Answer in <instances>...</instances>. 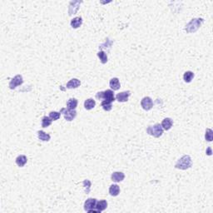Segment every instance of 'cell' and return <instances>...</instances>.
<instances>
[{
  "label": "cell",
  "mask_w": 213,
  "mask_h": 213,
  "mask_svg": "<svg viewBox=\"0 0 213 213\" xmlns=\"http://www.w3.org/2000/svg\"><path fill=\"white\" fill-rule=\"evenodd\" d=\"M192 165L191 158L189 155H184L182 158H180L177 161V163H176L175 167L177 169L181 170H186L188 168H190Z\"/></svg>",
  "instance_id": "cell-1"
},
{
  "label": "cell",
  "mask_w": 213,
  "mask_h": 213,
  "mask_svg": "<svg viewBox=\"0 0 213 213\" xmlns=\"http://www.w3.org/2000/svg\"><path fill=\"white\" fill-rule=\"evenodd\" d=\"M202 23H203V19H191V22H189L186 24L185 30L188 33H194V32L198 30V28L201 27Z\"/></svg>",
  "instance_id": "cell-2"
},
{
  "label": "cell",
  "mask_w": 213,
  "mask_h": 213,
  "mask_svg": "<svg viewBox=\"0 0 213 213\" xmlns=\"http://www.w3.org/2000/svg\"><path fill=\"white\" fill-rule=\"evenodd\" d=\"M96 98L98 100H106L109 102L115 101V97H114V93L112 90L108 89L103 92H98L96 94Z\"/></svg>",
  "instance_id": "cell-3"
},
{
  "label": "cell",
  "mask_w": 213,
  "mask_h": 213,
  "mask_svg": "<svg viewBox=\"0 0 213 213\" xmlns=\"http://www.w3.org/2000/svg\"><path fill=\"white\" fill-rule=\"evenodd\" d=\"M147 132L149 135L153 136L154 137H160L163 135V128L161 124L157 123L153 126H149L147 128Z\"/></svg>",
  "instance_id": "cell-4"
},
{
  "label": "cell",
  "mask_w": 213,
  "mask_h": 213,
  "mask_svg": "<svg viewBox=\"0 0 213 213\" xmlns=\"http://www.w3.org/2000/svg\"><path fill=\"white\" fill-rule=\"evenodd\" d=\"M60 113H62V115L64 116V118L68 122L73 121L77 117V112L76 110H73V109H69L66 108H62L60 111Z\"/></svg>",
  "instance_id": "cell-5"
},
{
  "label": "cell",
  "mask_w": 213,
  "mask_h": 213,
  "mask_svg": "<svg viewBox=\"0 0 213 213\" xmlns=\"http://www.w3.org/2000/svg\"><path fill=\"white\" fill-rule=\"evenodd\" d=\"M23 82V77H22V75H19H19H16L15 77L10 81L9 84H8V87H9L10 89H15L18 86L22 85Z\"/></svg>",
  "instance_id": "cell-6"
},
{
  "label": "cell",
  "mask_w": 213,
  "mask_h": 213,
  "mask_svg": "<svg viewBox=\"0 0 213 213\" xmlns=\"http://www.w3.org/2000/svg\"><path fill=\"white\" fill-rule=\"evenodd\" d=\"M141 106L142 108L146 110V111H149L153 107V102L151 100V97H145L142 99L141 101Z\"/></svg>",
  "instance_id": "cell-7"
},
{
  "label": "cell",
  "mask_w": 213,
  "mask_h": 213,
  "mask_svg": "<svg viewBox=\"0 0 213 213\" xmlns=\"http://www.w3.org/2000/svg\"><path fill=\"white\" fill-rule=\"evenodd\" d=\"M97 199L95 198H88L84 203V210L86 212H89L90 210L95 209L97 204Z\"/></svg>",
  "instance_id": "cell-8"
},
{
  "label": "cell",
  "mask_w": 213,
  "mask_h": 213,
  "mask_svg": "<svg viewBox=\"0 0 213 213\" xmlns=\"http://www.w3.org/2000/svg\"><path fill=\"white\" fill-rule=\"evenodd\" d=\"M81 4L82 1H73V2H71V3H70L68 14H69V15L75 14L78 10V8H79V5Z\"/></svg>",
  "instance_id": "cell-9"
},
{
  "label": "cell",
  "mask_w": 213,
  "mask_h": 213,
  "mask_svg": "<svg viewBox=\"0 0 213 213\" xmlns=\"http://www.w3.org/2000/svg\"><path fill=\"white\" fill-rule=\"evenodd\" d=\"M131 95V93L129 91H126V92H122L117 94L116 99L120 102H125L128 100V97Z\"/></svg>",
  "instance_id": "cell-10"
},
{
  "label": "cell",
  "mask_w": 213,
  "mask_h": 213,
  "mask_svg": "<svg viewBox=\"0 0 213 213\" xmlns=\"http://www.w3.org/2000/svg\"><path fill=\"white\" fill-rule=\"evenodd\" d=\"M125 178V175L121 171H116V172H113L111 177L112 182H120L122 181H123Z\"/></svg>",
  "instance_id": "cell-11"
},
{
  "label": "cell",
  "mask_w": 213,
  "mask_h": 213,
  "mask_svg": "<svg viewBox=\"0 0 213 213\" xmlns=\"http://www.w3.org/2000/svg\"><path fill=\"white\" fill-rule=\"evenodd\" d=\"M81 85V82L77 78H73L71 79L68 83H67V88L68 89H73V88H77L79 86Z\"/></svg>",
  "instance_id": "cell-12"
},
{
  "label": "cell",
  "mask_w": 213,
  "mask_h": 213,
  "mask_svg": "<svg viewBox=\"0 0 213 213\" xmlns=\"http://www.w3.org/2000/svg\"><path fill=\"white\" fill-rule=\"evenodd\" d=\"M109 85H110V88L113 91H117V90H118L121 88L120 82H119V79L117 78H112L110 80V82H109Z\"/></svg>",
  "instance_id": "cell-13"
},
{
  "label": "cell",
  "mask_w": 213,
  "mask_h": 213,
  "mask_svg": "<svg viewBox=\"0 0 213 213\" xmlns=\"http://www.w3.org/2000/svg\"><path fill=\"white\" fill-rule=\"evenodd\" d=\"M172 125H173V122L169 117L165 118L163 121V122H162V127H163V130H166V131L170 130L171 127H172Z\"/></svg>",
  "instance_id": "cell-14"
},
{
  "label": "cell",
  "mask_w": 213,
  "mask_h": 213,
  "mask_svg": "<svg viewBox=\"0 0 213 213\" xmlns=\"http://www.w3.org/2000/svg\"><path fill=\"white\" fill-rule=\"evenodd\" d=\"M15 162H16V164H17L19 167H24V166H25V164H26L27 162V157H26V156H24V155L19 156V157L16 158Z\"/></svg>",
  "instance_id": "cell-15"
},
{
  "label": "cell",
  "mask_w": 213,
  "mask_h": 213,
  "mask_svg": "<svg viewBox=\"0 0 213 213\" xmlns=\"http://www.w3.org/2000/svg\"><path fill=\"white\" fill-rule=\"evenodd\" d=\"M120 192V187L117 184H113L109 187V193L112 197H117Z\"/></svg>",
  "instance_id": "cell-16"
},
{
  "label": "cell",
  "mask_w": 213,
  "mask_h": 213,
  "mask_svg": "<svg viewBox=\"0 0 213 213\" xmlns=\"http://www.w3.org/2000/svg\"><path fill=\"white\" fill-rule=\"evenodd\" d=\"M82 23V19L81 17H76L73 19L71 20V27L73 28H78Z\"/></svg>",
  "instance_id": "cell-17"
},
{
  "label": "cell",
  "mask_w": 213,
  "mask_h": 213,
  "mask_svg": "<svg viewBox=\"0 0 213 213\" xmlns=\"http://www.w3.org/2000/svg\"><path fill=\"white\" fill-rule=\"evenodd\" d=\"M107 207H108V202H107V201L102 200V201L97 202V204H96V209H97L99 212H102V211H104Z\"/></svg>",
  "instance_id": "cell-18"
},
{
  "label": "cell",
  "mask_w": 213,
  "mask_h": 213,
  "mask_svg": "<svg viewBox=\"0 0 213 213\" xmlns=\"http://www.w3.org/2000/svg\"><path fill=\"white\" fill-rule=\"evenodd\" d=\"M95 106H96V102L95 100H93V98H88L84 102V108L87 110H91V109L94 108Z\"/></svg>",
  "instance_id": "cell-19"
},
{
  "label": "cell",
  "mask_w": 213,
  "mask_h": 213,
  "mask_svg": "<svg viewBox=\"0 0 213 213\" xmlns=\"http://www.w3.org/2000/svg\"><path fill=\"white\" fill-rule=\"evenodd\" d=\"M38 137H39V139L43 141V142H48L51 138L50 135L46 133L45 132H43V131H39L38 132Z\"/></svg>",
  "instance_id": "cell-20"
},
{
  "label": "cell",
  "mask_w": 213,
  "mask_h": 213,
  "mask_svg": "<svg viewBox=\"0 0 213 213\" xmlns=\"http://www.w3.org/2000/svg\"><path fill=\"white\" fill-rule=\"evenodd\" d=\"M78 106V100L75 98H70L68 101L67 102V108L69 109L75 110Z\"/></svg>",
  "instance_id": "cell-21"
},
{
  "label": "cell",
  "mask_w": 213,
  "mask_h": 213,
  "mask_svg": "<svg viewBox=\"0 0 213 213\" xmlns=\"http://www.w3.org/2000/svg\"><path fill=\"white\" fill-rule=\"evenodd\" d=\"M102 108H103V110H105V111H107V112H109V111H111L112 108V102H109V101H106V100H103V101L102 102Z\"/></svg>",
  "instance_id": "cell-22"
},
{
  "label": "cell",
  "mask_w": 213,
  "mask_h": 213,
  "mask_svg": "<svg viewBox=\"0 0 213 213\" xmlns=\"http://www.w3.org/2000/svg\"><path fill=\"white\" fill-rule=\"evenodd\" d=\"M193 78L194 73L192 72H191V71H187L183 75V79H184V81L186 82H191V80L193 79Z\"/></svg>",
  "instance_id": "cell-23"
},
{
  "label": "cell",
  "mask_w": 213,
  "mask_h": 213,
  "mask_svg": "<svg viewBox=\"0 0 213 213\" xmlns=\"http://www.w3.org/2000/svg\"><path fill=\"white\" fill-rule=\"evenodd\" d=\"M97 57L99 58V59H100V61H101L102 64L107 63V62H108V56H107V54L105 53L103 51H99V52L97 53Z\"/></svg>",
  "instance_id": "cell-24"
},
{
  "label": "cell",
  "mask_w": 213,
  "mask_h": 213,
  "mask_svg": "<svg viewBox=\"0 0 213 213\" xmlns=\"http://www.w3.org/2000/svg\"><path fill=\"white\" fill-rule=\"evenodd\" d=\"M52 119H51L49 117H43L42 118V127L43 128H47L49 127L51 124H52Z\"/></svg>",
  "instance_id": "cell-25"
},
{
  "label": "cell",
  "mask_w": 213,
  "mask_h": 213,
  "mask_svg": "<svg viewBox=\"0 0 213 213\" xmlns=\"http://www.w3.org/2000/svg\"><path fill=\"white\" fill-rule=\"evenodd\" d=\"M205 138L206 141L208 142H212L213 139V132L212 129L210 128H207L206 130V135H205Z\"/></svg>",
  "instance_id": "cell-26"
},
{
  "label": "cell",
  "mask_w": 213,
  "mask_h": 213,
  "mask_svg": "<svg viewBox=\"0 0 213 213\" xmlns=\"http://www.w3.org/2000/svg\"><path fill=\"white\" fill-rule=\"evenodd\" d=\"M60 116H61V113L58 112H51L49 113V117L53 121H57L60 118Z\"/></svg>",
  "instance_id": "cell-27"
},
{
  "label": "cell",
  "mask_w": 213,
  "mask_h": 213,
  "mask_svg": "<svg viewBox=\"0 0 213 213\" xmlns=\"http://www.w3.org/2000/svg\"><path fill=\"white\" fill-rule=\"evenodd\" d=\"M91 182H90L89 180H85L84 182H83V186H84V188H85V191L86 193H89L90 191V187H91Z\"/></svg>",
  "instance_id": "cell-28"
},
{
  "label": "cell",
  "mask_w": 213,
  "mask_h": 213,
  "mask_svg": "<svg viewBox=\"0 0 213 213\" xmlns=\"http://www.w3.org/2000/svg\"><path fill=\"white\" fill-rule=\"evenodd\" d=\"M207 154L209 156L212 155V149H211V147H209V148L207 149Z\"/></svg>",
  "instance_id": "cell-29"
}]
</instances>
